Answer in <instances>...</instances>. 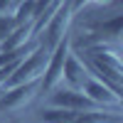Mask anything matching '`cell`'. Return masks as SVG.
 Listing matches in <instances>:
<instances>
[{
  "instance_id": "obj_1",
  "label": "cell",
  "mask_w": 123,
  "mask_h": 123,
  "mask_svg": "<svg viewBox=\"0 0 123 123\" xmlns=\"http://www.w3.org/2000/svg\"><path fill=\"white\" fill-rule=\"evenodd\" d=\"M71 17H74V12H71V7H69V0H62L59 7L54 10V15L47 20V25L39 30V35H37V37H39V47H42L47 54L67 37Z\"/></svg>"
},
{
  "instance_id": "obj_2",
  "label": "cell",
  "mask_w": 123,
  "mask_h": 123,
  "mask_svg": "<svg viewBox=\"0 0 123 123\" xmlns=\"http://www.w3.org/2000/svg\"><path fill=\"white\" fill-rule=\"evenodd\" d=\"M69 52H71V39H69V35H67V37L52 49V52L47 54V64H44V69H42V76H39V91H42V94H49L54 86H59V81H62V69H64V59H67Z\"/></svg>"
},
{
  "instance_id": "obj_3",
  "label": "cell",
  "mask_w": 123,
  "mask_h": 123,
  "mask_svg": "<svg viewBox=\"0 0 123 123\" xmlns=\"http://www.w3.org/2000/svg\"><path fill=\"white\" fill-rule=\"evenodd\" d=\"M44 64H47V52L37 44L27 57H22V59L17 62V67L12 69V74L5 79L3 89L5 86H15V84H25V81H32V79H39V76H42Z\"/></svg>"
},
{
  "instance_id": "obj_4",
  "label": "cell",
  "mask_w": 123,
  "mask_h": 123,
  "mask_svg": "<svg viewBox=\"0 0 123 123\" xmlns=\"http://www.w3.org/2000/svg\"><path fill=\"white\" fill-rule=\"evenodd\" d=\"M37 94H39V79L25 81V84H15V86H5L0 91V113L22 111Z\"/></svg>"
},
{
  "instance_id": "obj_5",
  "label": "cell",
  "mask_w": 123,
  "mask_h": 123,
  "mask_svg": "<svg viewBox=\"0 0 123 123\" xmlns=\"http://www.w3.org/2000/svg\"><path fill=\"white\" fill-rule=\"evenodd\" d=\"M49 104L59 106V108H69V111H89V108H101L91 101L81 89H71V86H54L49 91Z\"/></svg>"
},
{
  "instance_id": "obj_6",
  "label": "cell",
  "mask_w": 123,
  "mask_h": 123,
  "mask_svg": "<svg viewBox=\"0 0 123 123\" xmlns=\"http://www.w3.org/2000/svg\"><path fill=\"white\" fill-rule=\"evenodd\" d=\"M121 27H123V15H113L106 22H94L89 25V35L81 37V47H89V44H101V42H116L118 35H121Z\"/></svg>"
},
{
  "instance_id": "obj_7",
  "label": "cell",
  "mask_w": 123,
  "mask_h": 123,
  "mask_svg": "<svg viewBox=\"0 0 123 123\" xmlns=\"http://www.w3.org/2000/svg\"><path fill=\"white\" fill-rule=\"evenodd\" d=\"M81 91H84L96 106H101V108H121V94H116L111 86H106L104 81H98L94 76H89L84 81Z\"/></svg>"
},
{
  "instance_id": "obj_8",
  "label": "cell",
  "mask_w": 123,
  "mask_h": 123,
  "mask_svg": "<svg viewBox=\"0 0 123 123\" xmlns=\"http://www.w3.org/2000/svg\"><path fill=\"white\" fill-rule=\"evenodd\" d=\"M89 76H91V74H89V69L84 67V62L76 57L74 47H71V52H69L67 59H64L62 81H67V86H71V89H81V86H84V81H86Z\"/></svg>"
},
{
  "instance_id": "obj_9",
  "label": "cell",
  "mask_w": 123,
  "mask_h": 123,
  "mask_svg": "<svg viewBox=\"0 0 123 123\" xmlns=\"http://www.w3.org/2000/svg\"><path fill=\"white\" fill-rule=\"evenodd\" d=\"M76 111H69V108H59V106H49L39 111V123H69L74 118Z\"/></svg>"
},
{
  "instance_id": "obj_10",
  "label": "cell",
  "mask_w": 123,
  "mask_h": 123,
  "mask_svg": "<svg viewBox=\"0 0 123 123\" xmlns=\"http://www.w3.org/2000/svg\"><path fill=\"white\" fill-rule=\"evenodd\" d=\"M15 20L17 25H25V22H32V15H35V0H20L15 5Z\"/></svg>"
},
{
  "instance_id": "obj_11",
  "label": "cell",
  "mask_w": 123,
  "mask_h": 123,
  "mask_svg": "<svg viewBox=\"0 0 123 123\" xmlns=\"http://www.w3.org/2000/svg\"><path fill=\"white\" fill-rule=\"evenodd\" d=\"M15 27H17V20H15V15L10 12V10L7 12H0V42H3Z\"/></svg>"
},
{
  "instance_id": "obj_12",
  "label": "cell",
  "mask_w": 123,
  "mask_h": 123,
  "mask_svg": "<svg viewBox=\"0 0 123 123\" xmlns=\"http://www.w3.org/2000/svg\"><path fill=\"white\" fill-rule=\"evenodd\" d=\"M15 3H17V0H0V12H7Z\"/></svg>"
},
{
  "instance_id": "obj_13",
  "label": "cell",
  "mask_w": 123,
  "mask_h": 123,
  "mask_svg": "<svg viewBox=\"0 0 123 123\" xmlns=\"http://www.w3.org/2000/svg\"><path fill=\"white\" fill-rule=\"evenodd\" d=\"M10 123H20V121H17V118H15V121H10Z\"/></svg>"
}]
</instances>
